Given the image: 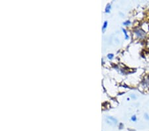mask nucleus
<instances>
[{"mask_svg": "<svg viewBox=\"0 0 149 131\" xmlns=\"http://www.w3.org/2000/svg\"><path fill=\"white\" fill-rule=\"evenodd\" d=\"M134 33H135L138 37L141 38V39H143L145 37V32L142 29H139V28L134 30Z\"/></svg>", "mask_w": 149, "mask_h": 131, "instance_id": "nucleus-1", "label": "nucleus"}, {"mask_svg": "<svg viewBox=\"0 0 149 131\" xmlns=\"http://www.w3.org/2000/svg\"><path fill=\"white\" fill-rule=\"evenodd\" d=\"M106 121L108 123L111 124V125H115L117 123V120L115 118L111 117V116H108V117L106 119Z\"/></svg>", "mask_w": 149, "mask_h": 131, "instance_id": "nucleus-2", "label": "nucleus"}, {"mask_svg": "<svg viewBox=\"0 0 149 131\" xmlns=\"http://www.w3.org/2000/svg\"><path fill=\"white\" fill-rule=\"evenodd\" d=\"M107 21H105L104 25H103V31H104L105 28H107Z\"/></svg>", "mask_w": 149, "mask_h": 131, "instance_id": "nucleus-3", "label": "nucleus"}, {"mask_svg": "<svg viewBox=\"0 0 149 131\" xmlns=\"http://www.w3.org/2000/svg\"><path fill=\"white\" fill-rule=\"evenodd\" d=\"M110 9H111V6H110V5L109 4L108 6H107L106 9H105V11L107 12V13H109V11H110Z\"/></svg>", "mask_w": 149, "mask_h": 131, "instance_id": "nucleus-4", "label": "nucleus"}, {"mask_svg": "<svg viewBox=\"0 0 149 131\" xmlns=\"http://www.w3.org/2000/svg\"><path fill=\"white\" fill-rule=\"evenodd\" d=\"M107 58H109V59H110V60L112 59L113 58V54H109L107 55Z\"/></svg>", "mask_w": 149, "mask_h": 131, "instance_id": "nucleus-5", "label": "nucleus"}, {"mask_svg": "<svg viewBox=\"0 0 149 131\" xmlns=\"http://www.w3.org/2000/svg\"><path fill=\"white\" fill-rule=\"evenodd\" d=\"M123 32H124V33H125V37H126V39H128V35H127V31L125 29H123Z\"/></svg>", "mask_w": 149, "mask_h": 131, "instance_id": "nucleus-6", "label": "nucleus"}, {"mask_svg": "<svg viewBox=\"0 0 149 131\" xmlns=\"http://www.w3.org/2000/svg\"><path fill=\"white\" fill-rule=\"evenodd\" d=\"M129 24H130V21H127L125 23H123L124 25H129Z\"/></svg>", "mask_w": 149, "mask_h": 131, "instance_id": "nucleus-7", "label": "nucleus"}, {"mask_svg": "<svg viewBox=\"0 0 149 131\" xmlns=\"http://www.w3.org/2000/svg\"><path fill=\"white\" fill-rule=\"evenodd\" d=\"M131 119H132V121H136V116H132Z\"/></svg>", "mask_w": 149, "mask_h": 131, "instance_id": "nucleus-8", "label": "nucleus"}]
</instances>
